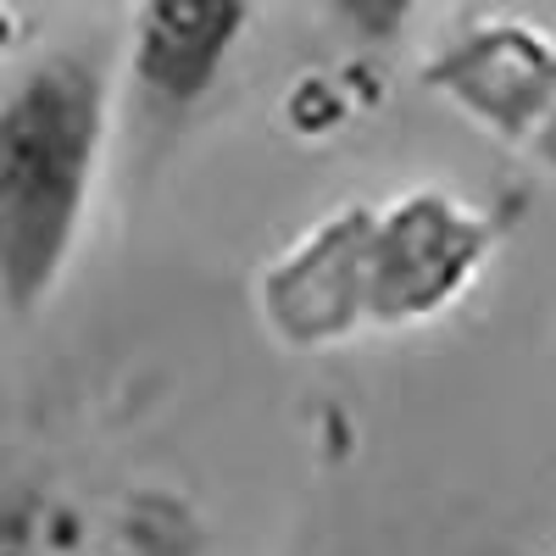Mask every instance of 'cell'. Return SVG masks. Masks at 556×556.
I'll list each match as a JSON object with an SVG mask.
<instances>
[{"label": "cell", "instance_id": "cell-6", "mask_svg": "<svg viewBox=\"0 0 556 556\" xmlns=\"http://www.w3.org/2000/svg\"><path fill=\"white\" fill-rule=\"evenodd\" d=\"M434 84L506 139H534L556 123V39L529 23H484L440 56Z\"/></svg>", "mask_w": 556, "mask_h": 556}, {"label": "cell", "instance_id": "cell-4", "mask_svg": "<svg viewBox=\"0 0 556 556\" xmlns=\"http://www.w3.org/2000/svg\"><path fill=\"white\" fill-rule=\"evenodd\" d=\"M245 28H251L245 7H139L117 62L123 106L134 128L156 139L190 123L212 101Z\"/></svg>", "mask_w": 556, "mask_h": 556}, {"label": "cell", "instance_id": "cell-1", "mask_svg": "<svg viewBox=\"0 0 556 556\" xmlns=\"http://www.w3.org/2000/svg\"><path fill=\"white\" fill-rule=\"evenodd\" d=\"M117 56L39 45L0 73V317L34 323L67 285L117 134Z\"/></svg>", "mask_w": 556, "mask_h": 556}, {"label": "cell", "instance_id": "cell-5", "mask_svg": "<svg viewBox=\"0 0 556 556\" xmlns=\"http://www.w3.org/2000/svg\"><path fill=\"white\" fill-rule=\"evenodd\" d=\"M367 201L323 212L301 240H290L262 273V323L290 351H329L367 329Z\"/></svg>", "mask_w": 556, "mask_h": 556}, {"label": "cell", "instance_id": "cell-2", "mask_svg": "<svg viewBox=\"0 0 556 556\" xmlns=\"http://www.w3.org/2000/svg\"><path fill=\"white\" fill-rule=\"evenodd\" d=\"M206 534L178 490L101 468L34 462L0 473V556H201Z\"/></svg>", "mask_w": 556, "mask_h": 556}, {"label": "cell", "instance_id": "cell-7", "mask_svg": "<svg viewBox=\"0 0 556 556\" xmlns=\"http://www.w3.org/2000/svg\"><path fill=\"white\" fill-rule=\"evenodd\" d=\"M545 151H551V156H556V123H551V128H545Z\"/></svg>", "mask_w": 556, "mask_h": 556}, {"label": "cell", "instance_id": "cell-3", "mask_svg": "<svg viewBox=\"0 0 556 556\" xmlns=\"http://www.w3.org/2000/svg\"><path fill=\"white\" fill-rule=\"evenodd\" d=\"M495 240L501 217L445 184H417L390 201H367V329H412L451 312L495 256Z\"/></svg>", "mask_w": 556, "mask_h": 556}]
</instances>
